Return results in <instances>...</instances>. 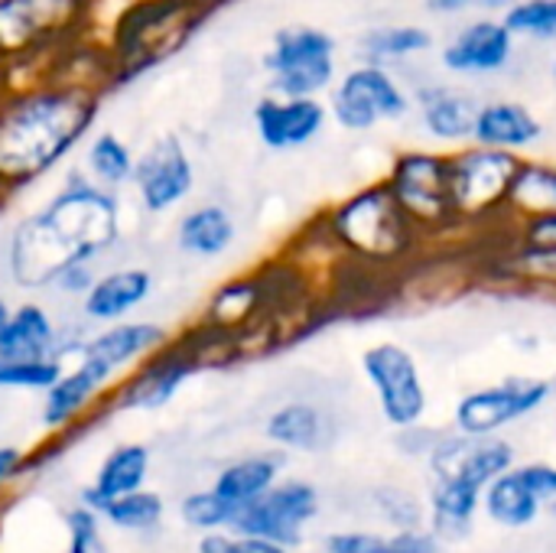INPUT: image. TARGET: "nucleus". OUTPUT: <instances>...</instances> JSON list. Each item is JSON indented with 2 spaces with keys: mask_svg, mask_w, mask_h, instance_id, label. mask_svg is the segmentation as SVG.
<instances>
[{
  "mask_svg": "<svg viewBox=\"0 0 556 553\" xmlns=\"http://www.w3.org/2000/svg\"><path fill=\"white\" fill-rule=\"evenodd\" d=\"M544 137V121L518 98H489L476 108L472 143L525 156Z\"/></svg>",
  "mask_w": 556,
  "mask_h": 553,
  "instance_id": "nucleus-25",
  "label": "nucleus"
},
{
  "mask_svg": "<svg viewBox=\"0 0 556 553\" xmlns=\"http://www.w3.org/2000/svg\"><path fill=\"white\" fill-rule=\"evenodd\" d=\"M498 235H505L508 241H498V251L489 257L492 277H498L502 284L521 287V290L556 293V248L515 241L505 228Z\"/></svg>",
  "mask_w": 556,
  "mask_h": 553,
  "instance_id": "nucleus-27",
  "label": "nucleus"
},
{
  "mask_svg": "<svg viewBox=\"0 0 556 553\" xmlns=\"http://www.w3.org/2000/svg\"><path fill=\"white\" fill-rule=\"evenodd\" d=\"M388 538L378 531H332L323 541L326 553H384Z\"/></svg>",
  "mask_w": 556,
  "mask_h": 553,
  "instance_id": "nucleus-42",
  "label": "nucleus"
},
{
  "mask_svg": "<svg viewBox=\"0 0 556 553\" xmlns=\"http://www.w3.org/2000/svg\"><path fill=\"white\" fill-rule=\"evenodd\" d=\"M205 368L202 349L186 336H173L163 349H156L150 359H143L137 368L117 378V385L108 391L104 411H124V414H156L176 401V394Z\"/></svg>",
  "mask_w": 556,
  "mask_h": 553,
  "instance_id": "nucleus-11",
  "label": "nucleus"
},
{
  "mask_svg": "<svg viewBox=\"0 0 556 553\" xmlns=\"http://www.w3.org/2000/svg\"><path fill=\"white\" fill-rule=\"evenodd\" d=\"M554 398V385L538 375H511L463 394L453 407V430L469 437H502Z\"/></svg>",
  "mask_w": 556,
  "mask_h": 553,
  "instance_id": "nucleus-14",
  "label": "nucleus"
},
{
  "mask_svg": "<svg viewBox=\"0 0 556 553\" xmlns=\"http://www.w3.org/2000/svg\"><path fill=\"white\" fill-rule=\"evenodd\" d=\"M212 0H127L98 33L108 91L173 62L215 16Z\"/></svg>",
  "mask_w": 556,
  "mask_h": 553,
  "instance_id": "nucleus-5",
  "label": "nucleus"
},
{
  "mask_svg": "<svg viewBox=\"0 0 556 553\" xmlns=\"http://www.w3.org/2000/svg\"><path fill=\"white\" fill-rule=\"evenodd\" d=\"M124 248L121 192L65 166L59 189L0 231V287L42 297L59 267L72 261H108Z\"/></svg>",
  "mask_w": 556,
  "mask_h": 553,
  "instance_id": "nucleus-1",
  "label": "nucleus"
},
{
  "mask_svg": "<svg viewBox=\"0 0 556 553\" xmlns=\"http://www.w3.org/2000/svg\"><path fill=\"white\" fill-rule=\"evenodd\" d=\"M518 463L505 437L440 433L427 447V528L443 541H466L482 512V495L495 476Z\"/></svg>",
  "mask_w": 556,
  "mask_h": 553,
  "instance_id": "nucleus-4",
  "label": "nucleus"
},
{
  "mask_svg": "<svg viewBox=\"0 0 556 553\" xmlns=\"http://www.w3.org/2000/svg\"><path fill=\"white\" fill-rule=\"evenodd\" d=\"M502 20L525 42H556V0H515Z\"/></svg>",
  "mask_w": 556,
  "mask_h": 553,
  "instance_id": "nucleus-34",
  "label": "nucleus"
},
{
  "mask_svg": "<svg viewBox=\"0 0 556 553\" xmlns=\"http://www.w3.org/2000/svg\"><path fill=\"white\" fill-rule=\"evenodd\" d=\"M410 95L420 114V127L433 143L456 150L472 140L479 98L446 81H427L420 88H410Z\"/></svg>",
  "mask_w": 556,
  "mask_h": 553,
  "instance_id": "nucleus-22",
  "label": "nucleus"
},
{
  "mask_svg": "<svg viewBox=\"0 0 556 553\" xmlns=\"http://www.w3.org/2000/svg\"><path fill=\"white\" fill-rule=\"evenodd\" d=\"M62 359H0V391L42 394L62 375Z\"/></svg>",
  "mask_w": 556,
  "mask_h": 553,
  "instance_id": "nucleus-35",
  "label": "nucleus"
},
{
  "mask_svg": "<svg viewBox=\"0 0 556 553\" xmlns=\"http://www.w3.org/2000/svg\"><path fill=\"white\" fill-rule=\"evenodd\" d=\"M26 463H29V456L20 447H10V443L0 447V492L26 469Z\"/></svg>",
  "mask_w": 556,
  "mask_h": 553,
  "instance_id": "nucleus-45",
  "label": "nucleus"
},
{
  "mask_svg": "<svg viewBox=\"0 0 556 553\" xmlns=\"http://www.w3.org/2000/svg\"><path fill=\"white\" fill-rule=\"evenodd\" d=\"M10 306H13V300L7 297V290L0 287V323L7 319V313H10Z\"/></svg>",
  "mask_w": 556,
  "mask_h": 553,
  "instance_id": "nucleus-46",
  "label": "nucleus"
},
{
  "mask_svg": "<svg viewBox=\"0 0 556 553\" xmlns=\"http://www.w3.org/2000/svg\"><path fill=\"white\" fill-rule=\"evenodd\" d=\"M169 339H173V332L163 323L140 319V316H127V319H117V323H108V326H94L85 336V342H81V349H78L75 359L101 368L117 385L121 375H127L130 368H137L143 359H150Z\"/></svg>",
  "mask_w": 556,
  "mask_h": 553,
  "instance_id": "nucleus-19",
  "label": "nucleus"
},
{
  "mask_svg": "<svg viewBox=\"0 0 556 553\" xmlns=\"http://www.w3.org/2000/svg\"><path fill=\"white\" fill-rule=\"evenodd\" d=\"M150 450L143 443H121L114 447L94 469V479L81 489L94 499H117L147 486L150 476Z\"/></svg>",
  "mask_w": 556,
  "mask_h": 553,
  "instance_id": "nucleus-32",
  "label": "nucleus"
},
{
  "mask_svg": "<svg viewBox=\"0 0 556 553\" xmlns=\"http://www.w3.org/2000/svg\"><path fill=\"white\" fill-rule=\"evenodd\" d=\"M554 75H556V55H554Z\"/></svg>",
  "mask_w": 556,
  "mask_h": 553,
  "instance_id": "nucleus-48",
  "label": "nucleus"
},
{
  "mask_svg": "<svg viewBox=\"0 0 556 553\" xmlns=\"http://www.w3.org/2000/svg\"><path fill=\"white\" fill-rule=\"evenodd\" d=\"M319 518V489L306 479H277L261 499L235 515L228 531L274 541L296 551L306 541V528Z\"/></svg>",
  "mask_w": 556,
  "mask_h": 553,
  "instance_id": "nucleus-15",
  "label": "nucleus"
},
{
  "mask_svg": "<svg viewBox=\"0 0 556 553\" xmlns=\"http://www.w3.org/2000/svg\"><path fill=\"white\" fill-rule=\"evenodd\" d=\"M283 469H287V453L280 450H261V453H248V456H238L231 460L212 482V489L231 502L238 512L244 505H251L254 499H261L277 479H283Z\"/></svg>",
  "mask_w": 556,
  "mask_h": 553,
  "instance_id": "nucleus-29",
  "label": "nucleus"
},
{
  "mask_svg": "<svg viewBox=\"0 0 556 553\" xmlns=\"http://www.w3.org/2000/svg\"><path fill=\"white\" fill-rule=\"evenodd\" d=\"M437 46V36L420 23H381L362 33L358 59H371L381 65H401L427 55Z\"/></svg>",
  "mask_w": 556,
  "mask_h": 553,
  "instance_id": "nucleus-31",
  "label": "nucleus"
},
{
  "mask_svg": "<svg viewBox=\"0 0 556 553\" xmlns=\"http://www.w3.org/2000/svg\"><path fill=\"white\" fill-rule=\"evenodd\" d=\"M375 505H378L381 518L394 531H407V528H424L427 525V505L420 499H414L407 489L384 486V489L375 492Z\"/></svg>",
  "mask_w": 556,
  "mask_h": 553,
  "instance_id": "nucleus-38",
  "label": "nucleus"
},
{
  "mask_svg": "<svg viewBox=\"0 0 556 553\" xmlns=\"http://www.w3.org/2000/svg\"><path fill=\"white\" fill-rule=\"evenodd\" d=\"M72 163L94 186L124 192V189H130V179H134L137 150L117 130L104 127V130H91L85 137V143L78 147V160H72Z\"/></svg>",
  "mask_w": 556,
  "mask_h": 553,
  "instance_id": "nucleus-28",
  "label": "nucleus"
},
{
  "mask_svg": "<svg viewBox=\"0 0 556 553\" xmlns=\"http://www.w3.org/2000/svg\"><path fill=\"white\" fill-rule=\"evenodd\" d=\"M384 553H443V541L424 525V528H407V531H394L388 538Z\"/></svg>",
  "mask_w": 556,
  "mask_h": 553,
  "instance_id": "nucleus-44",
  "label": "nucleus"
},
{
  "mask_svg": "<svg viewBox=\"0 0 556 553\" xmlns=\"http://www.w3.org/2000/svg\"><path fill=\"white\" fill-rule=\"evenodd\" d=\"M251 124L261 147L274 153H290L316 143L329 127L326 98L309 95H274L264 91L251 108Z\"/></svg>",
  "mask_w": 556,
  "mask_h": 553,
  "instance_id": "nucleus-18",
  "label": "nucleus"
},
{
  "mask_svg": "<svg viewBox=\"0 0 556 553\" xmlns=\"http://www.w3.org/2000/svg\"><path fill=\"white\" fill-rule=\"evenodd\" d=\"M98 271H101V264H94V261H72V264H65V267L55 271V277L49 280V287H46L42 297L52 300V303H59V306L75 310L81 303V297L91 290Z\"/></svg>",
  "mask_w": 556,
  "mask_h": 553,
  "instance_id": "nucleus-37",
  "label": "nucleus"
},
{
  "mask_svg": "<svg viewBox=\"0 0 556 553\" xmlns=\"http://www.w3.org/2000/svg\"><path fill=\"white\" fill-rule=\"evenodd\" d=\"M505 231L515 241H528V244H551L556 248V212L554 215H534V218H521L505 225Z\"/></svg>",
  "mask_w": 556,
  "mask_h": 553,
  "instance_id": "nucleus-43",
  "label": "nucleus"
},
{
  "mask_svg": "<svg viewBox=\"0 0 556 553\" xmlns=\"http://www.w3.org/2000/svg\"><path fill=\"white\" fill-rule=\"evenodd\" d=\"M104 98L98 81L65 72L0 81V209L68 166Z\"/></svg>",
  "mask_w": 556,
  "mask_h": 553,
  "instance_id": "nucleus-2",
  "label": "nucleus"
},
{
  "mask_svg": "<svg viewBox=\"0 0 556 553\" xmlns=\"http://www.w3.org/2000/svg\"><path fill=\"white\" fill-rule=\"evenodd\" d=\"M362 375L378 401L381 417L394 430L420 427L430 411V394L414 352L401 342H375L362 352Z\"/></svg>",
  "mask_w": 556,
  "mask_h": 553,
  "instance_id": "nucleus-13",
  "label": "nucleus"
},
{
  "mask_svg": "<svg viewBox=\"0 0 556 553\" xmlns=\"http://www.w3.org/2000/svg\"><path fill=\"white\" fill-rule=\"evenodd\" d=\"M62 525H65V553H108L101 538V518L85 502L65 508Z\"/></svg>",
  "mask_w": 556,
  "mask_h": 553,
  "instance_id": "nucleus-39",
  "label": "nucleus"
},
{
  "mask_svg": "<svg viewBox=\"0 0 556 553\" xmlns=\"http://www.w3.org/2000/svg\"><path fill=\"white\" fill-rule=\"evenodd\" d=\"M556 212V163L551 160H531L521 156L511 189H508V202H505V218L521 222V218H534V215H554Z\"/></svg>",
  "mask_w": 556,
  "mask_h": 553,
  "instance_id": "nucleus-30",
  "label": "nucleus"
},
{
  "mask_svg": "<svg viewBox=\"0 0 556 553\" xmlns=\"http://www.w3.org/2000/svg\"><path fill=\"white\" fill-rule=\"evenodd\" d=\"M264 437L280 453H323L336 440V424L313 401H287L267 414Z\"/></svg>",
  "mask_w": 556,
  "mask_h": 553,
  "instance_id": "nucleus-26",
  "label": "nucleus"
},
{
  "mask_svg": "<svg viewBox=\"0 0 556 553\" xmlns=\"http://www.w3.org/2000/svg\"><path fill=\"white\" fill-rule=\"evenodd\" d=\"M326 108L339 130L371 134L381 124L404 121L414 111V95L391 65L358 59L339 72L326 95Z\"/></svg>",
  "mask_w": 556,
  "mask_h": 553,
  "instance_id": "nucleus-10",
  "label": "nucleus"
},
{
  "mask_svg": "<svg viewBox=\"0 0 556 553\" xmlns=\"http://www.w3.org/2000/svg\"><path fill=\"white\" fill-rule=\"evenodd\" d=\"M261 72L274 95H309L326 98L339 78V39L313 23H287L274 29Z\"/></svg>",
  "mask_w": 556,
  "mask_h": 553,
  "instance_id": "nucleus-9",
  "label": "nucleus"
},
{
  "mask_svg": "<svg viewBox=\"0 0 556 553\" xmlns=\"http://www.w3.org/2000/svg\"><path fill=\"white\" fill-rule=\"evenodd\" d=\"M384 186L430 244L463 235L453 192H450V150L410 147L397 150L388 163Z\"/></svg>",
  "mask_w": 556,
  "mask_h": 553,
  "instance_id": "nucleus-7",
  "label": "nucleus"
},
{
  "mask_svg": "<svg viewBox=\"0 0 556 553\" xmlns=\"http://www.w3.org/2000/svg\"><path fill=\"white\" fill-rule=\"evenodd\" d=\"M78 502H85L104 525L117 528V531H130V535H150L163 525L166 515V502L163 495L150 492V489H137L117 499H94V495H78Z\"/></svg>",
  "mask_w": 556,
  "mask_h": 553,
  "instance_id": "nucleus-33",
  "label": "nucleus"
},
{
  "mask_svg": "<svg viewBox=\"0 0 556 553\" xmlns=\"http://www.w3.org/2000/svg\"><path fill=\"white\" fill-rule=\"evenodd\" d=\"M195 553H290L287 548L251 538V535H235V531H205L195 541Z\"/></svg>",
  "mask_w": 556,
  "mask_h": 553,
  "instance_id": "nucleus-40",
  "label": "nucleus"
},
{
  "mask_svg": "<svg viewBox=\"0 0 556 553\" xmlns=\"http://www.w3.org/2000/svg\"><path fill=\"white\" fill-rule=\"evenodd\" d=\"M518 163V153L492 150L472 140L450 150V192L463 235L492 238L508 225L505 202Z\"/></svg>",
  "mask_w": 556,
  "mask_h": 553,
  "instance_id": "nucleus-8",
  "label": "nucleus"
},
{
  "mask_svg": "<svg viewBox=\"0 0 556 553\" xmlns=\"http://www.w3.org/2000/svg\"><path fill=\"white\" fill-rule=\"evenodd\" d=\"M173 244L189 261H222L238 244V218L215 199L186 205L173 222Z\"/></svg>",
  "mask_w": 556,
  "mask_h": 553,
  "instance_id": "nucleus-23",
  "label": "nucleus"
},
{
  "mask_svg": "<svg viewBox=\"0 0 556 553\" xmlns=\"http://www.w3.org/2000/svg\"><path fill=\"white\" fill-rule=\"evenodd\" d=\"M195 160L189 143L176 130H163L137 150L130 192L143 215L163 218L179 212L195 192Z\"/></svg>",
  "mask_w": 556,
  "mask_h": 553,
  "instance_id": "nucleus-12",
  "label": "nucleus"
},
{
  "mask_svg": "<svg viewBox=\"0 0 556 553\" xmlns=\"http://www.w3.org/2000/svg\"><path fill=\"white\" fill-rule=\"evenodd\" d=\"M156 293V274L143 264H114L101 267L91 290L81 297L75 313L94 329L127 316H137Z\"/></svg>",
  "mask_w": 556,
  "mask_h": 553,
  "instance_id": "nucleus-21",
  "label": "nucleus"
},
{
  "mask_svg": "<svg viewBox=\"0 0 556 553\" xmlns=\"http://www.w3.org/2000/svg\"><path fill=\"white\" fill-rule=\"evenodd\" d=\"M313 228L342 264L378 280L417 264V257L427 254V241L401 212L384 179L332 202Z\"/></svg>",
  "mask_w": 556,
  "mask_h": 553,
  "instance_id": "nucleus-3",
  "label": "nucleus"
},
{
  "mask_svg": "<svg viewBox=\"0 0 556 553\" xmlns=\"http://www.w3.org/2000/svg\"><path fill=\"white\" fill-rule=\"evenodd\" d=\"M518 42L502 16H469L440 46V65L459 78L498 75L515 62Z\"/></svg>",
  "mask_w": 556,
  "mask_h": 553,
  "instance_id": "nucleus-17",
  "label": "nucleus"
},
{
  "mask_svg": "<svg viewBox=\"0 0 556 553\" xmlns=\"http://www.w3.org/2000/svg\"><path fill=\"white\" fill-rule=\"evenodd\" d=\"M114 388V381L75 359L62 368V375L42 391V407H39V424L52 433V437H62V433H72L75 427H81L88 417H94L98 411H104V401H108V391Z\"/></svg>",
  "mask_w": 556,
  "mask_h": 553,
  "instance_id": "nucleus-20",
  "label": "nucleus"
},
{
  "mask_svg": "<svg viewBox=\"0 0 556 553\" xmlns=\"http://www.w3.org/2000/svg\"><path fill=\"white\" fill-rule=\"evenodd\" d=\"M98 20L101 0H0V81L49 75Z\"/></svg>",
  "mask_w": 556,
  "mask_h": 553,
  "instance_id": "nucleus-6",
  "label": "nucleus"
},
{
  "mask_svg": "<svg viewBox=\"0 0 556 553\" xmlns=\"http://www.w3.org/2000/svg\"><path fill=\"white\" fill-rule=\"evenodd\" d=\"M515 0H427V10L443 20H469V16H502Z\"/></svg>",
  "mask_w": 556,
  "mask_h": 553,
  "instance_id": "nucleus-41",
  "label": "nucleus"
},
{
  "mask_svg": "<svg viewBox=\"0 0 556 553\" xmlns=\"http://www.w3.org/2000/svg\"><path fill=\"white\" fill-rule=\"evenodd\" d=\"M235 515H238V508L231 502H225L215 489L192 492L179 505V518L192 531H199V535H205V531H228L235 525Z\"/></svg>",
  "mask_w": 556,
  "mask_h": 553,
  "instance_id": "nucleus-36",
  "label": "nucleus"
},
{
  "mask_svg": "<svg viewBox=\"0 0 556 553\" xmlns=\"http://www.w3.org/2000/svg\"><path fill=\"white\" fill-rule=\"evenodd\" d=\"M62 319L42 297H23L0 323V359H59Z\"/></svg>",
  "mask_w": 556,
  "mask_h": 553,
  "instance_id": "nucleus-24",
  "label": "nucleus"
},
{
  "mask_svg": "<svg viewBox=\"0 0 556 553\" xmlns=\"http://www.w3.org/2000/svg\"><path fill=\"white\" fill-rule=\"evenodd\" d=\"M551 502H556L554 463H515L489 482L482 495V515L505 531H521L531 528L551 508Z\"/></svg>",
  "mask_w": 556,
  "mask_h": 553,
  "instance_id": "nucleus-16",
  "label": "nucleus"
},
{
  "mask_svg": "<svg viewBox=\"0 0 556 553\" xmlns=\"http://www.w3.org/2000/svg\"><path fill=\"white\" fill-rule=\"evenodd\" d=\"M547 512H551V515H554V518H556V502H551V508H547Z\"/></svg>",
  "mask_w": 556,
  "mask_h": 553,
  "instance_id": "nucleus-47",
  "label": "nucleus"
}]
</instances>
